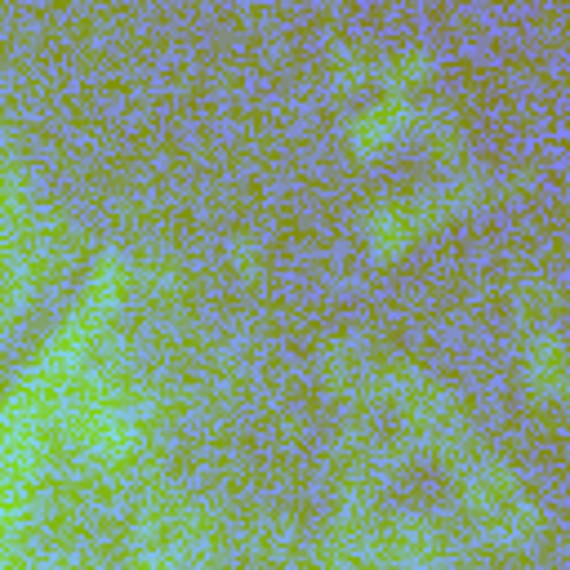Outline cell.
<instances>
[{
    "mask_svg": "<svg viewBox=\"0 0 570 570\" xmlns=\"http://www.w3.org/2000/svg\"><path fill=\"white\" fill-rule=\"evenodd\" d=\"M134 552L142 570H200L209 557V517L178 494H156L138 517Z\"/></svg>",
    "mask_w": 570,
    "mask_h": 570,
    "instance_id": "6da1fadb",
    "label": "cell"
},
{
    "mask_svg": "<svg viewBox=\"0 0 570 570\" xmlns=\"http://www.w3.org/2000/svg\"><path fill=\"white\" fill-rule=\"evenodd\" d=\"M525 370H530V383L543 396H570V356H566V347H561L557 334H548V330L534 334L530 356H525Z\"/></svg>",
    "mask_w": 570,
    "mask_h": 570,
    "instance_id": "3957f363",
    "label": "cell"
},
{
    "mask_svg": "<svg viewBox=\"0 0 570 570\" xmlns=\"http://www.w3.org/2000/svg\"><path fill=\"white\" fill-rule=\"evenodd\" d=\"M401 120H405V107H401V102H379V107H374L370 116H361L356 129H352L356 151H379L383 142H392V134H396Z\"/></svg>",
    "mask_w": 570,
    "mask_h": 570,
    "instance_id": "277c9868",
    "label": "cell"
},
{
    "mask_svg": "<svg viewBox=\"0 0 570 570\" xmlns=\"http://www.w3.org/2000/svg\"><path fill=\"white\" fill-rule=\"evenodd\" d=\"M463 499H468V512L476 517V525L499 543H525L539 525V512H534L530 494L521 490V481L499 459H472L468 454Z\"/></svg>",
    "mask_w": 570,
    "mask_h": 570,
    "instance_id": "7a4b0ae2",
    "label": "cell"
}]
</instances>
